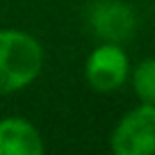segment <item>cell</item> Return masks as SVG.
<instances>
[{
	"label": "cell",
	"instance_id": "277c9868",
	"mask_svg": "<svg viewBox=\"0 0 155 155\" xmlns=\"http://www.w3.org/2000/svg\"><path fill=\"white\" fill-rule=\"evenodd\" d=\"M89 25L94 34L103 41L123 44L135 34L137 16L130 9V5L121 0H96L87 12Z\"/></svg>",
	"mask_w": 155,
	"mask_h": 155
},
{
	"label": "cell",
	"instance_id": "6da1fadb",
	"mask_svg": "<svg viewBox=\"0 0 155 155\" xmlns=\"http://www.w3.org/2000/svg\"><path fill=\"white\" fill-rule=\"evenodd\" d=\"M44 68V46L30 32L0 30V96L30 87Z\"/></svg>",
	"mask_w": 155,
	"mask_h": 155
},
{
	"label": "cell",
	"instance_id": "3957f363",
	"mask_svg": "<svg viewBox=\"0 0 155 155\" xmlns=\"http://www.w3.org/2000/svg\"><path fill=\"white\" fill-rule=\"evenodd\" d=\"M130 75V59L121 44L103 41L89 53L84 62V80L94 91L110 94L123 87Z\"/></svg>",
	"mask_w": 155,
	"mask_h": 155
},
{
	"label": "cell",
	"instance_id": "7a4b0ae2",
	"mask_svg": "<svg viewBox=\"0 0 155 155\" xmlns=\"http://www.w3.org/2000/svg\"><path fill=\"white\" fill-rule=\"evenodd\" d=\"M114 155H153L155 153V105L139 103L119 119L110 135Z\"/></svg>",
	"mask_w": 155,
	"mask_h": 155
},
{
	"label": "cell",
	"instance_id": "5b68a950",
	"mask_svg": "<svg viewBox=\"0 0 155 155\" xmlns=\"http://www.w3.org/2000/svg\"><path fill=\"white\" fill-rule=\"evenodd\" d=\"M44 137L21 116L0 119V155H44Z\"/></svg>",
	"mask_w": 155,
	"mask_h": 155
},
{
	"label": "cell",
	"instance_id": "8992f818",
	"mask_svg": "<svg viewBox=\"0 0 155 155\" xmlns=\"http://www.w3.org/2000/svg\"><path fill=\"white\" fill-rule=\"evenodd\" d=\"M132 89H135L139 103L155 105V57H146L132 68Z\"/></svg>",
	"mask_w": 155,
	"mask_h": 155
}]
</instances>
